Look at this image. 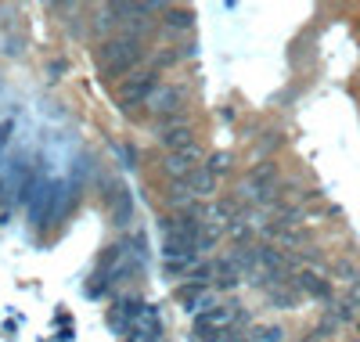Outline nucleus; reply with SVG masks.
I'll use <instances>...</instances> for the list:
<instances>
[{
  "mask_svg": "<svg viewBox=\"0 0 360 342\" xmlns=\"http://www.w3.org/2000/svg\"><path fill=\"white\" fill-rule=\"evenodd\" d=\"M98 69L108 76V80H119L134 72L141 61H144V44L137 33H123V37H108L101 47H98Z\"/></svg>",
  "mask_w": 360,
  "mask_h": 342,
  "instance_id": "f257e3e1",
  "label": "nucleus"
},
{
  "mask_svg": "<svg viewBox=\"0 0 360 342\" xmlns=\"http://www.w3.org/2000/svg\"><path fill=\"white\" fill-rule=\"evenodd\" d=\"M155 90H159L155 72H134L127 83H119V101H123L127 108H137V105H148V101H152Z\"/></svg>",
  "mask_w": 360,
  "mask_h": 342,
  "instance_id": "f03ea898",
  "label": "nucleus"
},
{
  "mask_svg": "<svg viewBox=\"0 0 360 342\" xmlns=\"http://www.w3.org/2000/svg\"><path fill=\"white\" fill-rule=\"evenodd\" d=\"M274 180H278L274 163H259V166L249 170V177H245V184H242V195L259 198V202H274Z\"/></svg>",
  "mask_w": 360,
  "mask_h": 342,
  "instance_id": "7ed1b4c3",
  "label": "nucleus"
},
{
  "mask_svg": "<svg viewBox=\"0 0 360 342\" xmlns=\"http://www.w3.org/2000/svg\"><path fill=\"white\" fill-rule=\"evenodd\" d=\"M198 159H202V151H198V144L195 148H184V151H173V155H166V173L169 177H191L195 170H198Z\"/></svg>",
  "mask_w": 360,
  "mask_h": 342,
  "instance_id": "20e7f679",
  "label": "nucleus"
},
{
  "mask_svg": "<svg viewBox=\"0 0 360 342\" xmlns=\"http://www.w3.org/2000/svg\"><path fill=\"white\" fill-rule=\"evenodd\" d=\"M159 144L173 155V151H184V148H195V134L188 122H176V127H166L159 130Z\"/></svg>",
  "mask_w": 360,
  "mask_h": 342,
  "instance_id": "39448f33",
  "label": "nucleus"
},
{
  "mask_svg": "<svg viewBox=\"0 0 360 342\" xmlns=\"http://www.w3.org/2000/svg\"><path fill=\"white\" fill-rule=\"evenodd\" d=\"M295 289L307 292V296H314V299H332V285H328L321 274H314V270L295 274Z\"/></svg>",
  "mask_w": 360,
  "mask_h": 342,
  "instance_id": "423d86ee",
  "label": "nucleus"
},
{
  "mask_svg": "<svg viewBox=\"0 0 360 342\" xmlns=\"http://www.w3.org/2000/svg\"><path fill=\"white\" fill-rule=\"evenodd\" d=\"M188 191H191V195H213V191H217V177L209 173L205 166H198V170L188 177Z\"/></svg>",
  "mask_w": 360,
  "mask_h": 342,
  "instance_id": "0eeeda50",
  "label": "nucleus"
},
{
  "mask_svg": "<svg viewBox=\"0 0 360 342\" xmlns=\"http://www.w3.org/2000/svg\"><path fill=\"white\" fill-rule=\"evenodd\" d=\"M266 296H270V303H274V306H281V310H295V303H299L295 289H285V285H278V289H270Z\"/></svg>",
  "mask_w": 360,
  "mask_h": 342,
  "instance_id": "6e6552de",
  "label": "nucleus"
},
{
  "mask_svg": "<svg viewBox=\"0 0 360 342\" xmlns=\"http://www.w3.org/2000/svg\"><path fill=\"white\" fill-rule=\"evenodd\" d=\"M130 213H134V205H130V198H127V195H119V198H115V205H112V216H115V224H119V227H123V224L130 220Z\"/></svg>",
  "mask_w": 360,
  "mask_h": 342,
  "instance_id": "1a4fd4ad",
  "label": "nucleus"
},
{
  "mask_svg": "<svg viewBox=\"0 0 360 342\" xmlns=\"http://www.w3.org/2000/svg\"><path fill=\"white\" fill-rule=\"evenodd\" d=\"M256 342H285V328L263 324V328H256Z\"/></svg>",
  "mask_w": 360,
  "mask_h": 342,
  "instance_id": "9d476101",
  "label": "nucleus"
},
{
  "mask_svg": "<svg viewBox=\"0 0 360 342\" xmlns=\"http://www.w3.org/2000/svg\"><path fill=\"white\" fill-rule=\"evenodd\" d=\"M173 29H188L191 25V11H184V8H169V18H166Z\"/></svg>",
  "mask_w": 360,
  "mask_h": 342,
  "instance_id": "9b49d317",
  "label": "nucleus"
},
{
  "mask_svg": "<svg viewBox=\"0 0 360 342\" xmlns=\"http://www.w3.org/2000/svg\"><path fill=\"white\" fill-rule=\"evenodd\" d=\"M209 274H213V267H195V270L188 274V285H195V289H205V285H209Z\"/></svg>",
  "mask_w": 360,
  "mask_h": 342,
  "instance_id": "f8f14e48",
  "label": "nucleus"
},
{
  "mask_svg": "<svg viewBox=\"0 0 360 342\" xmlns=\"http://www.w3.org/2000/svg\"><path fill=\"white\" fill-rule=\"evenodd\" d=\"M335 274H342V281H349V285L360 281V270H356L349 260H339V263H335Z\"/></svg>",
  "mask_w": 360,
  "mask_h": 342,
  "instance_id": "ddd939ff",
  "label": "nucleus"
},
{
  "mask_svg": "<svg viewBox=\"0 0 360 342\" xmlns=\"http://www.w3.org/2000/svg\"><path fill=\"white\" fill-rule=\"evenodd\" d=\"M335 328H339V321H335L332 314H328V317L317 324V331H314V335H317V338H328V335H335Z\"/></svg>",
  "mask_w": 360,
  "mask_h": 342,
  "instance_id": "4468645a",
  "label": "nucleus"
},
{
  "mask_svg": "<svg viewBox=\"0 0 360 342\" xmlns=\"http://www.w3.org/2000/svg\"><path fill=\"white\" fill-rule=\"evenodd\" d=\"M205 170L213 173V177H217V173H224V170H227V155H213V159L205 163Z\"/></svg>",
  "mask_w": 360,
  "mask_h": 342,
  "instance_id": "2eb2a0df",
  "label": "nucleus"
},
{
  "mask_svg": "<svg viewBox=\"0 0 360 342\" xmlns=\"http://www.w3.org/2000/svg\"><path fill=\"white\" fill-rule=\"evenodd\" d=\"M213 216H234V205L231 202H217L213 205Z\"/></svg>",
  "mask_w": 360,
  "mask_h": 342,
  "instance_id": "dca6fc26",
  "label": "nucleus"
},
{
  "mask_svg": "<svg viewBox=\"0 0 360 342\" xmlns=\"http://www.w3.org/2000/svg\"><path fill=\"white\" fill-rule=\"evenodd\" d=\"M349 303H353V306H360V281H353V285H349Z\"/></svg>",
  "mask_w": 360,
  "mask_h": 342,
  "instance_id": "f3484780",
  "label": "nucleus"
},
{
  "mask_svg": "<svg viewBox=\"0 0 360 342\" xmlns=\"http://www.w3.org/2000/svg\"><path fill=\"white\" fill-rule=\"evenodd\" d=\"M234 342H242V338H234Z\"/></svg>",
  "mask_w": 360,
  "mask_h": 342,
  "instance_id": "a211bd4d",
  "label": "nucleus"
}]
</instances>
